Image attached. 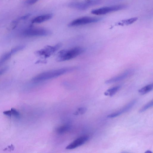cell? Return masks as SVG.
I'll list each match as a JSON object with an SVG mask.
<instances>
[{"label": "cell", "mask_w": 153, "mask_h": 153, "mask_svg": "<svg viewBox=\"0 0 153 153\" xmlns=\"http://www.w3.org/2000/svg\"><path fill=\"white\" fill-rule=\"evenodd\" d=\"M51 31L42 28H30L25 30L23 34L27 36H46L51 34Z\"/></svg>", "instance_id": "4"}, {"label": "cell", "mask_w": 153, "mask_h": 153, "mask_svg": "<svg viewBox=\"0 0 153 153\" xmlns=\"http://www.w3.org/2000/svg\"><path fill=\"white\" fill-rule=\"evenodd\" d=\"M138 19L136 17L131 18L129 19L123 20L121 22H119L118 24L119 25H130L136 21Z\"/></svg>", "instance_id": "14"}, {"label": "cell", "mask_w": 153, "mask_h": 153, "mask_svg": "<svg viewBox=\"0 0 153 153\" xmlns=\"http://www.w3.org/2000/svg\"><path fill=\"white\" fill-rule=\"evenodd\" d=\"M76 67H70L50 71L40 74L34 77L32 81L38 82L58 77L76 69Z\"/></svg>", "instance_id": "1"}, {"label": "cell", "mask_w": 153, "mask_h": 153, "mask_svg": "<svg viewBox=\"0 0 153 153\" xmlns=\"http://www.w3.org/2000/svg\"><path fill=\"white\" fill-rule=\"evenodd\" d=\"M25 45H22L17 46L12 49L10 52L12 54L15 53L18 51L23 49L25 48Z\"/></svg>", "instance_id": "19"}, {"label": "cell", "mask_w": 153, "mask_h": 153, "mask_svg": "<svg viewBox=\"0 0 153 153\" xmlns=\"http://www.w3.org/2000/svg\"><path fill=\"white\" fill-rule=\"evenodd\" d=\"M39 0H27L26 3L28 4L31 5L34 4Z\"/></svg>", "instance_id": "22"}, {"label": "cell", "mask_w": 153, "mask_h": 153, "mask_svg": "<svg viewBox=\"0 0 153 153\" xmlns=\"http://www.w3.org/2000/svg\"><path fill=\"white\" fill-rule=\"evenodd\" d=\"M126 7V6L123 4L105 7L94 9L92 10L91 12V13L96 15H104L112 12L121 10L124 9Z\"/></svg>", "instance_id": "5"}, {"label": "cell", "mask_w": 153, "mask_h": 153, "mask_svg": "<svg viewBox=\"0 0 153 153\" xmlns=\"http://www.w3.org/2000/svg\"><path fill=\"white\" fill-rule=\"evenodd\" d=\"M145 153H152V152L150 150H148L147 151H146Z\"/></svg>", "instance_id": "27"}, {"label": "cell", "mask_w": 153, "mask_h": 153, "mask_svg": "<svg viewBox=\"0 0 153 153\" xmlns=\"http://www.w3.org/2000/svg\"><path fill=\"white\" fill-rule=\"evenodd\" d=\"M153 101L152 100L149 102L145 105L140 110L139 112L140 113H142L145 111L150 107L153 106Z\"/></svg>", "instance_id": "17"}, {"label": "cell", "mask_w": 153, "mask_h": 153, "mask_svg": "<svg viewBox=\"0 0 153 153\" xmlns=\"http://www.w3.org/2000/svg\"><path fill=\"white\" fill-rule=\"evenodd\" d=\"M53 16L52 13H48L36 17L32 21L34 23H40L47 21L52 18Z\"/></svg>", "instance_id": "10"}, {"label": "cell", "mask_w": 153, "mask_h": 153, "mask_svg": "<svg viewBox=\"0 0 153 153\" xmlns=\"http://www.w3.org/2000/svg\"><path fill=\"white\" fill-rule=\"evenodd\" d=\"M84 51V49L80 47H76L71 49L63 50L60 51L57 58L59 62L68 60L78 56Z\"/></svg>", "instance_id": "2"}, {"label": "cell", "mask_w": 153, "mask_h": 153, "mask_svg": "<svg viewBox=\"0 0 153 153\" xmlns=\"http://www.w3.org/2000/svg\"><path fill=\"white\" fill-rule=\"evenodd\" d=\"M136 102V100H134L131 101L120 110L108 115L107 116L108 117V118L115 117L123 113L128 111L135 105Z\"/></svg>", "instance_id": "9"}, {"label": "cell", "mask_w": 153, "mask_h": 153, "mask_svg": "<svg viewBox=\"0 0 153 153\" xmlns=\"http://www.w3.org/2000/svg\"><path fill=\"white\" fill-rule=\"evenodd\" d=\"M89 139L88 136H81L76 139L68 145L66 147L67 149H75L84 144Z\"/></svg>", "instance_id": "8"}, {"label": "cell", "mask_w": 153, "mask_h": 153, "mask_svg": "<svg viewBox=\"0 0 153 153\" xmlns=\"http://www.w3.org/2000/svg\"><path fill=\"white\" fill-rule=\"evenodd\" d=\"M100 0H85L82 1L72 2L68 4V7L78 10H83L92 6L100 4Z\"/></svg>", "instance_id": "3"}, {"label": "cell", "mask_w": 153, "mask_h": 153, "mask_svg": "<svg viewBox=\"0 0 153 153\" xmlns=\"http://www.w3.org/2000/svg\"><path fill=\"white\" fill-rule=\"evenodd\" d=\"M3 113L4 114L9 116V117H11L12 113L11 110H8L4 111L3 112Z\"/></svg>", "instance_id": "23"}, {"label": "cell", "mask_w": 153, "mask_h": 153, "mask_svg": "<svg viewBox=\"0 0 153 153\" xmlns=\"http://www.w3.org/2000/svg\"><path fill=\"white\" fill-rule=\"evenodd\" d=\"M7 148H5L4 150H3V151H6V150H7Z\"/></svg>", "instance_id": "28"}, {"label": "cell", "mask_w": 153, "mask_h": 153, "mask_svg": "<svg viewBox=\"0 0 153 153\" xmlns=\"http://www.w3.org/2000/svg\"><path fill=\"white\" fill-rule=\"evenodd\" d=\"M152 84H150L145 86L139 90V92L142 95L145 94L151 91L153 89Z\"/></svg>", "instance_id": "13"}, {"label": "cell", "mask_w": 153, "mask_h": 153, "mask_svg": "<svg viewBox=\"0 0 153 153\" xmlns=\"http://www.w3.org/2000/svg\"><path fill=\"white\" fill-rule=\"evenodd\" d=\"M100 19L98 18L89 16H85L76 19L69 23L68 26L69 27H74L84 25L99 21Z\"/></svg>", "instance_id": "6"}, {"label": "cell", "mask_w": 153, "mask_h": 153, "mask_svg": "<svg viewBox=\"0 0 153 153\" xmlns=\"http://www.w3.org/2000/svg\"><path fill=\"white\" fill-rule=\"evenodd\" d=\"M131 73V72L130 71H126L118 76L114 77L107 80L105 83L107 84H109L121 80L126 78Z\"/></svg>", "instance_id": "11"}, {"label": "cell", "mask_w": 153, "mask_h": 153, "mask_svg": "<svg viewBox=\"0 0 153 153\" xmlns=\"http://www.w3.org/2000/svg\"><path fill=\"white\" fill-rule=\"evenodd\" d=\"M61 45V44L59 43L53 46H47L44 48L36 51L35 53L37 55L47 58L58 50Z\"/></svg>", "instance_id": "7"}, {"label": "cell", "mask_w": 153, "mask_h": 153, "mask_svg": "<svg viewBox=\"0 0 153 153\" xmlns=\"http://www.w3.org/2000/svg\"><path fill=\"white\" fill-rule=\"evenodd\" d=\"M14 148L15 147H14V146L12 144H11V149L13 151L14 150Z\"/></svg>", "instance_id": "26"}, {"label": "cell", "mask_w": 153, "mask_h": 153, "mask_svg": "<svg viewBox=\"0 0 153 153\" xmlns=\"http://www.w3.org/2000/svg\"><path fill=\"white\" fill-rule=\"evenodd\" d=\"M7 67H5L3 69L0 70V75L3 74L7 70Z\"/></svg>", "instance_id": "24"}, {"label": "cell", "mask_w": 153, "mask_h": 153, "mask_svg": "<svg viewBox=\"0 0 153 153\" xmlns=\"http://www.w3.org/2000/svg\"><path fill=\"white\" fill-rule=\"evenodd\" d=\"M87 111V108L85 107H82L79 108L76 112H75V115L79 114H83L85 113Z\"/></svg>", "instance_id": "20"}, {"label": "cell", "mask_w": 153, "mask_h": 153, "mask_svg": "<svg viewBox=\"0 0 153 153\" xmlns=\"http://www.w3.org/2000/svg\"><path fill=\"white\" fill-rule=\"evenodd\" d=\"M30 16V14H27L24 16L21 17L20 18V19H21V20L22 19V20L25 19L27 18L28 17H29Z\"/></svg>", "instance_id": "25"}, {"label": "cell", "mask_w": 153, "mask_h": 153, "mask_svg": "<svg viewBox=\"0 0 153 153\" xmlns=\"http://www.w3.org/2000/svg\"><path fill=\"white\" fill-rule=\"evenodd\" d=\"M70 128V126L69 125H65L58 127L56 131L59 134H63L68 131Z\"/></svg>", "instance_id": "15"}, {"label": "cell", "mask_w": 153, "mask_h": 153, "mask_svg": "<svg viewBox=\"0 0 153 153\" xmlns=\"http://www.w3.org/2000/svg\"><path fill=\"white\" fill-rule=\"evenodd\" d=\"M11 112L12 114L16 118H19V112L16 111L15 109L13 108H11Z\"/></svg>", "instance_id": "21"}, {"label": "cell", "mask_w": 153, "mask_h": 153, "mask_svg": "<svg viewBox=\"0 0 153 153\" xmlns=\"http://www.w3.org/2000/svg\"><path fill=\"white\" fill-rule=\"evenodd\" d=\"M18 20H14L11 22L9 25L7 27V29L9 30L13 29L16 27L18 24Z\"/></svg>", "instance_id": "18"}, {"label": "cell", "mask_w": 153, "mask_h": 153, "mask_svg": "<svg viewBox=\"0 0 153 153\" xmlns=\"http://www.w3.org/2000/svg\"><path fill=\"white\" fill-rule=\"evenodd\" d=\"M10 52L7 53L3 54L0 58V66L2 65L11 56Z\"/></svg>", "instance_id": "16"}, {"label": "cell", "mask_w": 153, "mask_h": 153, "mask_svg": "<svg viewBox=\"0 0 153 153\" xmlns=\"http://www.w3.org/2000/svg\"><path fill=\"white\" fill-rule=\"evenodd\" d=\"M120 88V86H116L107 90L104 93L105 95L106 96H112L119 90Z\"/></svg>", "instance_id": "12"}]
</instances>
